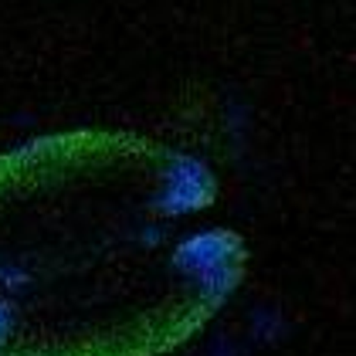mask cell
I'll return each mask as SVG.
<instances>
[{
    "label": "cell",
    "mask_w": 356,
    "mask_h": 356,
    "mask_svg": "<svg viewBox=\"0 0 356 356\" xmlns=\"http://www.w3.org/2000/svg\"><path fill=\"white\" fill-rule=\"evenodd\" d=\"M10 326H14V316H10V309H7V305H0V343L10 336Z\"/></svg>",
    "instance_id": "1"
}]
</instances>
